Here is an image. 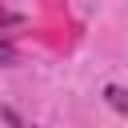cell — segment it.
<instances>
[{
  "mask_svg": "<svg viewBox=\"0 0 128 128\" xmlns=\"http://www.w3.org/2000/svg\"><path fill=\"white\" fill-rule=\"evenodd\" d=\"M104 100H108L116 112H124V116H128V88H116V84H112V88H104Z\"/></svg>",
  "mask_w": 128,
  "mask_h": 128,
  "instance_id": "1",
  "label": "cell"
},
{
  "mask_svg": "<svg viewBox=\"0 0 128 128\" xmlns=\"http://www.w3.org/2000/svg\"><path fill=\"white\" fill-rule=\"evenodd\" d=\"M12 64H16V48L8 36H0V68H12Z\"/></svg>",
  "mask_w": 128,
  "mask_h": 128,
  "instance_id": "2",
  "label": "cell"
}]
</instances>
